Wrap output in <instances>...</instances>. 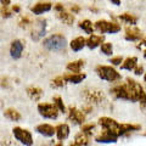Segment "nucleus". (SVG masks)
I'll use <instances>...</instances> for the list:
<instances>
[{
  "label": "nucleus",
  "instance_id": "9d476101",
  "mask_svg": "<svg viewBox=\"0 0 146 146\" xmlns=\"http://www.w3.org/2000/svg\"><path fill=\"white\" fill-rule=\"evenodd\" d=\"M54 7V4L49 0H40V1L33 4L31 7H29V11H31V15L32 16H43L45 13H48L52 10Z\"/></svg>",
  "mask_w": 146,
  "mask_h": 146
},
{
  "label": "nucleus",
  "instance_id": "b1692460",
  "mask_svg": "<svg viewBox=\"0 0 146 146\" xmlns=\"http://www.w3.org/2000/svg\"><path fill=\"white\" fill-rule=\"evenodd\" d=\"M4 117L13 123H20L22 121V113L15 107H7L4 110Z\"/></svg>",
  "mask_w": 146,
  "mask_h": 146
},
{
  "label": "nucleus",
  "instance_id": "6ab92c4d",
  "mask_svg": "<svg viewBox=\"0 0 146 146\" xmlns=\"http://www.w3.org/2000/svg\"><path fill=\"white\" fill-rule=\"evenodd\" d=\"M140 124H135V123H121L119 124V129H118V136H125L129 135L131 133H135V131L141 130Z\"/></svg>",
  "mask_w": 146,
  "mask_h": 146
},
{
  "label": "nucleus",
  "instance_id": "f257e3e1",
  "mask_svg": "<svg viewBox=\"0 0 146 146\" xmlns=\"http://www.w3.org/2000/svg\"><path fill=\"white\" fill-rule=\"evenodd\" d=\"M42 46L50 52H63L68 48L67 36L63 33H52L42 40Z\"/></svg>",
  "mask_w": 146,
  "mask_h": 146
},
{
  "label": "nucleus",
  "instance_id": "a878e982",
  "mask_svg": "<svg viewBox=\"0 0 146 146\" xmlns=\"http://www.w3.org/2000/svg\"><path fill=\"white\" fill-rule=\"evenodd\" d=\"M78 28L80 31H83V33L85 34H93L95 33V28H94V22L89 20V18H83V20H80L78 22Z\"/></svg>",
  "mask_w": 146,
  "mask_h": 146
},
{
  "label": "nucleus",
  "instance_id": "473e14b6",
  "mask_svg": "<svg viewBox=\"0 0 146 146\" xmlns=\"http://www.w3.org/2000/svg\"><path fill=\"white\" fill-rule=\"evenodd\" d=\"M123 60H124V57L122 56V55H116V56H111L108 58V62L111 63V66L113 67H119L122 65Z\"/></svg>",
  "mask_w": 146,
  "mask_h": 146
},
{
  "label": "nucleus",
  "instance_id": "412c9836",
  "mask_svg": "<svg viewBox=\"0 0 146 146\" xmlns=\"http://www.w3.org/2000/svg\"><path fill=\"white\" fill-rule=\"evenodd\" d=\"M105 42V35L102 34H90L88 35V38H86V48L89 50H95L100 48V45Z\"/></svg>",
  "mask_w": 146,
  "mask_h": 146
},
{
  "label": "nucleus",
  "instance_id": "7ed1b4c3",
  "mask_svg": "<svg viewBox=\"0 0 146 146\" xmlns=\"http://www.w3.org/2000/svg\"><path fill=\"white\" fill-rule=\"evenodd\" d=\"M94 28L95 32L100 34H108V35H115L122 32V26L118 21H111L106 20V18H100V20L94 22Z\"/></svg>",
  "mask_w": 146,
  "mask_h": 146
},
{
  "label": "nucleus",
  "instance_id": "aec40b11",
  "mask_svg": "<svg viewBox=\"0 0 146 146\" xmlns=\"http://www.w3.org/2000/svg\"><path fill=\"white\" fill-rule=\"evenodd\" d=\"M63 76H65V79L67 80V83L68 84H73V85L82 84L86 79V77H88L85 72H79V73L66 72V73H63Z\"/></svg>",
  "mask_w": 146,
  "mask_h": 146
},
{
  "label": "nucleus",
  "instance_id": "c03bdc74",
  "mask_svg": "<svg viewBox=\"0 0 146 146\" xmlns=\"http://www.w3.org/2000/svg\"><path fill=\"white\" fill-rule=\"evenodd\" d=\"M3 107H4V101L0 99V108H3Z\"/></svg>",
  "mask_w": 146,
  "mask_h": 146
},
{
  "label": "nucleus",
  "instance_id": "6e6552de",
  "mask_svg": "<svg viewBox=\"0 0 146 146\" xmlns=\"http://www.w3.org/2000/svg\"><path fill=\"white\" fill-rule=\"evenodd\" d=\"M66 116H67V121L72 125H76V127H82L86 122V115L80 108H78L77 106H73V105L67 107Z\"/></svg>",
  "mask_w": 146,
  "mask_h": 146
},
{
  "label": "nucleus",
  "instance_id": "c85d7f7f",
  "mask_svg": "<svg viewBox=\"0 0 146 146\" xmlns=\"http://www.w3.org/2000/svg\"><path fill=\"white\" fill-rule=\"evenodd\" d=\"M67 84L68 83H67V80L65 79V76L63 74L55 77V78H52L51 80H50V86L54 88V89H62V88H65Z\"/></svg>",
  "mask_w": 146,
  "mask_h": 146
},
{
  "label": "nucleus",
  "instance_id": "f3484780",
  "mask_svg": "<svg viewBox=\"0 0 146 146\" xmlns=\"http://www.w3.org/2000/svg\"><path fill=\"white\" fill-rule=\"evenodd\" d=\"M68 48L72 52H80L86 48V38L84 35H77L68 42Z\"/></svg>",
  "mask_w": 146,
  "mask_h": 146
},
{
  "label": "nucleus",
  "instance_id": "ddd939ff",
  "mask_svg": "<svg viewBox=\"0 0 146 146\" xmlns=\"http://www.w3.org/2000/svg\"><path fill=\"white\" fill-rule=\"evenodd\" d=\"M144 38V34L138 26H125L124 28V39L129 43H138Z\"/></svg>",
  "mask_w": 146,
  "mask_h": 146
},
{
  "label": "nucleus",
  "instance_id": "c9c22d12",
  "mask_svg": "<svg viewBox=\"0 0 146 146\" xmlns=\"http://www.w3.org/2000/svg\"><path fill=\"white\" fill-rule=\"evenodd\" d=\"M144 73H145V68H144L143 65H140V63L135 67V70L133 71V74L135 77H141V76H144Z\"/></svg>",
  "mask_w": 146,
  "mask_h": 146
},
{
  "label": "nucleus",
  "instance_id": "58836bf2",
  "mask_svg": "<svg viewBox=\"0 0 146 146\" xmlns=\"http://www.w3.org/2000/svg\"><path fill=\"white\" fill-rule=\"evenodd\" d=\"M1 6H11V0H0Z\"/></svg>",
  "mask_w": 146,
  "mask_h": 146
},
{
  "label": "nucleus",
  "instance_id": "bb28decb",
  "mask_svg": "<svg viewBox=\"0 0 146 146\" xmlns=\"http://www.w3.org/2000/svg\"><path fill=\"white\" fill-rule=\"evenodd\" d=\"M52 104L57 107V110L60 111V113H62V115H66L67 113V106H66L65 100H63V98L61 96V95H58V94L54 95L52 96Z\"/></svg>",
  "mask_w": 146,
  "mask_h": 146
},
{
  "label": "nucleus",
  "instance_id": "dca6fc26",
  "mask_svg": "<svg viewBox=\"0 0 146 146\" xmlns=\"http://www.w3.org/2000/svg\"><path fill=\"white\" fill-rule=\"evenodd\" d=\"M55 16H56V18L60 21V23H62L63 26L71 27L76 23V15H73L71 11H68V9L55 12Z\"/></svg>",
  "mask_w": 146,
  "mask_h": 146
},
{
  "label": "nucleus",
  "instance_id": "a211bd4d",
  "mask_svg": "<svg viewBox=\"0 0 146 146\" xmlns=\"http://www.w3.org/2000/svg\"><path fill=\"white\" fill-rule=\"evenodd\" d=\"M26 95L32 101L40 102V100L44 96V90L38 85H29L26 88Z\"/></svg>",
  "mask_w": 146,
  "mask_h": 146
},
{
  "label": "nucleus",
  "instance_id": "4468645a",
  "mask_svg": "<svg viewBox=\"0 0 146 146\" xmlns=\"http://www.w3.org/2000/svg\"><path fill=\"white\" fill-rule=\"evenodd\" d=\"M34 131L44 139H52L55 136V125L50 123H39L35 125Z\"/></svg>",
  "mask_w": 146,
  "mask_h": 146
},
{
  "label": "nucleus",
  "instance_id": "5701e85b",
  "mask_svg": "<svg viewBox=\"0 0 146 146\" xmlns=\"http://www.w3.org/2000/svg\"><path fill=\"white\" fill-rule=\"evenodd\" d=\"M139 65V58L138 56H128L123 60L122 65L119 66L121 71H127V72H133L135 67Z\"/></svg>",
  "mask_w": 146,
  "mask_h": 146
},
{
  "label": "nucleus",
  "instance_id": "a18cd8bd",
  "mask_svg": "<svg viewBox=\"0 0 146 146\" xmlns=\"http://www.w3.org/2000/svg\"><path fill=\"white\" fill-rule=\"evenodd\" d=\"M145 58H146V56H145Z\"/></svg>",
  "mask_w": 146,
  "mask_h": 146
},
{
  "label": "nucleus",
  "instance_id": "2eb2a0df",
  "mask_svg": "<svg viewBox=\"0 0 146 146\" xmlns=\"http://www.w3.org/2000/svg\"><path fill=\"white\" fill-rule=\"evenodd\" d=\"M71 135V125L68 123H58L57 125H55V138L57 141H66Z\"/></svg>",
  "mask_w": 146,
  "mask_h": 146
},
{
  "label": "nucleus",
  "instance_id": "39448f33",
  "mask_svg": "<svg viewBox=\"0 0 146 146\" xmlns=\"http://www.w3.org/2000/svg\"><path fill=\"white\" fill-rule=\"evenodd\" d=\"M36 112H38V115L42 118L48 121H56L58 116L61 115L57 107L52 102H48V101L38 102V105H36Z\"/></svg>",
  "mask_w": 146,
  "mask_h": 146
},
{
  "label": "nucleus",
  "instance_id": "c756f323",
  "mask_svg": "<svg viewBox=\"0 0 146 146\" xmlns=\"http://www.w3.org/2000/svg\"><path fill=\"white\" fill-rule=\"evenodd\" d=\"M100 52H101L104 56H108V57H111L113 56V51H115V48H113V44L111 42H105L100 45Z\"/></svg>",
  "mask_w": 146,
  "mask_h": 146
},
{
  "label": "nucleus",
  "instance_id": "423d86ee",
  "mask_svg": "<svg viewBox=\"0 0 146 146\" xmlns=\"http://www.w3.org/2000/svg\"><path fill=\"white\" fill-rule=\"evenodd\" d=\"M46 28H48V21L45 18H36L34 20L29 29V36L32 42H39L43 40L46 35Z\"/></svg>",
  "mask_w": 146,
  "mask_h": 146
},
{
  "label": "nucleus",
  "instance_id": "f704fd0d",
  "mask_svg": "<svg viewBox=\"0 0 146 146\" xmlns=\"http://www.w3.org/2000/svg\"><path fill=\"white\" fill-rule=\"evenodd\" d=\"M135 48L138 49L140 52L144 54V57L146 56V39H145V38H143L141 40H139V42L135 44Z\"/></svg>",
  "mask_w": 146,
  "mask_h": 146
},
{
  "label": "nucleus",
  "instance_id": "1a4fd4ad",
  "mask_svg": "<svg viewBox=\"0 0 146 146\" xmlns=\"http://www.w3.org/2000/svg\"><path fill=\"white\" fill-rule=\"evenodd\" d=\"M25 49H26L25 42L20 38H16V39L11 40V43H10V46H9V55H10V57L12 60H20V58L23 56Z\"/></svg>",
  "mask_w": 146,
  "mask_h": 146
},
{
  "label": "nucleus",
  "instance_id": "20e7f679",
  "mask_svg": "<svg viewBox=\"0 0 146 146\" xmlns=\"http://www.w3.org/2000/svg\"><path fill=\"white\" fill-rule=\"evenodd\" d=\"M82 99L84 104L99 106L106 101V94L99 88H85L84 90H82Z\"/></svg>",
  "mask_w": 146,
  "mask_h": 146
},
{
  "label": "nucleus",
  "instance_id": "37998d69",
  "mask_svg": "<svg viewBox=\"0 0 146 146\" xmlns=\"http://www.w3.org/2000/svg\"><path fill=\"white\" fill-rule=\"evenodd\" d=\"M68 146H82V145H79V144H77V143H74V141H72V143L68 145Z\"/></svg>",
  "mask_w": 146,
  "mask_h": 146
},
{
  "label": "nucleus",
  "instance_id": "a19ab883",
  "mask_svg": "<svg viewBox=\"0 0 146 146\" xmlns=\"http://www.w3.org/2000/svg\"><path fill=\"white\" fill-rule=\"evenodd\" d=\"M143 80H144V89L146 90V72L144 73V76H143Z\"/></svg>",
  "mask_w": 146,
  "mask_h": 146
},
{
  "label": "nucleus",
  "instance_id": "cd10ccee",
  "mask_svg": "<svg viewBox=\"0 0 146 146\" xmlns=\"http://www.w3.org/2000/svg\"><path fill=\"white\" fill-rule=\"evenodd\" d=\"M74 143L79 144L82 146H90L91 144V136L84 134L83 131H78L76 135H74Z\"/></svg>",
  "mask_w": 146,
  "mask_h": 146
},
{
  "label": "nucleus",
  "instance_id": "0eeeda50",
  "mask_svg": "<svg viewBox=\"0 0 146 146\" xmlns=\"http://www.w3.org/2000/svg\"><path fill=\"white\" fill-rule=\"evenodd\" d=\"M11 131H12L13 139H15L17 143H20L22 146H33L34 145V136L29 129L16 125L12 128Z\"/></svg>",
  "mask_w": 146,
  "mask_h": 146
},
{
  "label": "nucleus",
  "instance_id": "72a5a7b5",
  "mask_svg": "<svg viewBox=\"0 0 146 146\" xmlns=\"http://www.w3.org/2000/svg\"><path fill=\"white\" fill-rule=\"evenodd\" d=\"M0 16L3 18H11L13 16V12L10 6H1L0 7Z\"/></svg>",
  "mask_w": 146,
  "mask_h": 146
},
{
  "label": "nucleus",
  "instance_id": "e433bc0d",
  "mask_svg": "<svg viewBox=\"0 0 146 146\" xmlns=\"http://www.w3.org/2000/svg\"><path fill=\"white\" fill-rule=\"evenodd\" d=\"M68 11H71L73 15H78V13L82 11V7L79 5H77V4H73V5L70 6V9H68Z\"/></svg>",
  "mask_w": 146,
  "mask_h": 146
},
{
  "label": "nucleus",
  "instance_id": "ea45409f",
  "mask_svg": "<svg viewBox=\"0 0 146 146\" xmlns=\"http://www.w3.org/2000/svg\"><path fill=\"white\" fill-rule=\"evenodd\" d=\"M108 1L115 6H121L122 5V0H108Z\"/></svg>",
  "mask_w": 146,
  "mask_h": 146
},
{
  "label": "nucleus",
  "instance_id": "393cba45",
  "mask_svg": "<svg viewBox=\"0 0 146 146\" xmlns=\"http://www.w3.org/2000/svg\"><path fill=\"white\" fill-rule=\"evenodd\" d=\"M84 67H85V60H83V58H78V60H73V61L67 62L66 72L79 73V72H83Z\"/></svg>",
  "mask_w": 146,
  "mask_h": 146
},
{
  "label": "nucleus",
  "instance_id": "7c9ffc66",
  "mask_svg": "<svg viewBox=\"0 0 146 146\" xmlns=\"http://www.w3.org/2000/svg\"><path fill=\"white\" fill-rule=\"evenodd\" d=\"M96 127L98 123H93V122H85L83 125L80 127V131H83L84 134L93 136L95 135V131H96Z\"/></svg>",
  "mask_w": 146,
  "mask_h": 146
},
{
  "label": "nucleus",
  "instance_id": "4be33fe9",
  "mask_svg": "<svg viewBox=\"0 0 146 146\" xmlns=\"http://www.w3.org/2000/svg\"><path fill=\"white\" fill-rule=\"evenodd\" d=\"M117 20L125 26H138L139 17L131 12H123L117 16Z\"/></svg>",
  "mask_w": 146,
  "mask_h": 146
},
{
  "label": "nucleus",
  "instance_id": "2f4dec72",
  "mask_svg": "<svg viewBox=\"0 0 146 146\" xmlns=\"http://www.w3.org/2000/svg\"><path fill=\"white\" fill-rule=\"evenodd\" d=\"M33 22H34V20L31 15H22L20 21H18V26H20V28H22V29H31Z\"/></svg>",
  "mask_w": 146,
  "mask_h": 146
},
{
  "label": "nucleus",
  "instance_id": "9b49d317",
  "mask_svg": "<svg viewBox=\"0 0 146 146\" xmlns=\"http://www.w3.org/2000/svg\"><path fill=\"white\" fill-rule=\"evenodd\" d=\"M98 127H100L104 130H108L115 133L116 135H118V129H119V124L121 123L116 121L115 118L108 117V116H102L98 119Z\"/></svg>",
  "mask_w": 146,
  "mask_h": 146
},
{
  "label": "nucleus",
  "instance_id": "f03ea898",
  "mask_svg": "<svg viewBox=\"0 0 146 146\" xmlns=\"http://www.w3.org/2000/svg\"><path fill=\"white\" fill-rule=\"evenodd\" d=\"M94 71L96 77L102 82L111 84H116L122 82V74L119 73V71L111 65H98Z\"/></svg>",
  "mask_w": 146,
  "mask_h": 146
},
{
  "label": "nucleus",
  "instance_id": "4c0bfd02",
  "mask_svg": "<svg viewBox=\"0 0 146 146\" xmlns=\"http://www.w3.org/2000/svg\"><path fill=\"white\" fill-rule=\"evenodd\" d=\"M10 7H11V10H12V12H13V15H20L21 11H22V9H21V6L18 5V4H15V5H11Z\"/></svg>",
  "mask_w": 146,
  "mask_h": 146
},
{
  "label": "nucleus",
  "instance_id": "f8f14e48",
  "mask_svg": "<svg viewBox=\"0 0 146 146\" xmlns=\"http://www.w3.org/2000/svg\"><path fill=\"white\" fill-rule=\"evenodd\" d=\"M118 139H119L118 135L112 133V131L104 130V129L100 130L99 134L94 135V141L96 144H116Z\"/></svg>",
  "mask_w": 146,
  "mask_h": 146
},
{
  "label": "nucleus",
  "instance_id": "79ce46f5",
  "mask_svg": "<svg viewBox=\"0 0 146 146\" xmlns=\"http://www.w3.org/2000/svg\"><path fill=\"white\" fill-rule=\"evenodd\" d=\"M52 146H63V143H62V141H57V143L52 144Z\"/></svg>",
  "mask_w": 146,
  "mask_h": 146
}]
</instances>
